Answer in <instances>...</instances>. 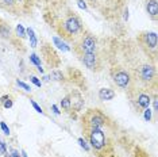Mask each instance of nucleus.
Here are the masks:
<instances>
[{"mask_svg":"<svg viewBox=\"0 0 158 157\" xmlns=\"http://www.w3.org/2000/svg\"><path fill=\"white\" fill-rule=\"evenodd\" d=\"M56 30L61 38H64L68 42H74L81 37V34L85 31L84 24H82L81 19L74 11H66L62 16L57 20L56 23Z\"/></svg>","mask_w":158,"mask_h":157,"instance_id":"nucleus-1","label":"nucleus"},{"mask_svg":"<svg viewBox=\"0 0 158 157\" xmlns=\"http://www.w3.org/2000/svg\"><path fill=\"white\" fill-rule=\"evenodd\" d=\"M132 74V84L149 91L150 94H157V72L156 66L150 62L139 64L131 72Z\"/></svg>","mask_w":158,"mask_h":157,"instance_id":"nucleus-2","label":"nucleus"},{"mask_svg":"<svg viewBox=\"0 0 158 157\" xmlns=\"http://www.w3.org/2000/svg\"><path fill=\"white\" fill-rule=\"evenodd\" d=\"M108 20H116L126 10V0H84Z\"/></svg>","mask_w":158,"mask_h":157,"instance_id":"nucleus-3","label":"nucleus"},{"mask_svg":"<svg viewBox=\"0 0 158 157\" xmlns=\"http://www.w3.org/2000/svg\"><path fill=\"white\" fill-rule=\"evenodd\" d=\"M126 92H127V96H128V99H130L131 104L135 107V110L138 112H142L145 108L150 107L152 94H150L149 91H145V90H142V88L132 84Z\"/></svg>","mask_w":158,"mask_h":157,"instance_id":"nucleus-4","label":"nucleus"},{"mask_svg":"<svg viewBox=\"0 0 158 157\" xmlns=\"http://www.w3.org/2000/svg\"><path fill=\"white\" fill-rule=\"evenodd\" d=\"M111 121L108 117L99 108H89L81 117V127L84 129H92V127H103L110 125Z\"/></svg>","mask_w":158,"mask_h":157,"instance_id":"nucleus-5","label":"nucleus"},{"mask_svg":"<svg viewBox=\"0 0 158 157\" xmlns=\"http://www.w3.org/2000/svg\"><path fill=\"white\" fill-rule=\"evenodd\" d=\"M73 52L76 53L77 57L85 53H96L98 52V39L93 34L84 31L81 37L73 44Z\"/></svg>","mask_w":158,"mask_h":157,"instance_id":"nucleus-6","label":"nucleus"},{"mask_svg":"<svg viewBox=\"0 0 158 157\" xmlns=\"http://www.w3.org/2000/svg\"><path fill=\"white\" fill-rule=\"evenodd\" d=\"M111 77L114 84L120 90L127 91L132 85V74L131 70L126 69L123 66H114L111 69Z\"/></svg>","mask_w":158,"mask_h":157,"instance_id":"nucleus-7","label":"nucleus"},{"mask_svg":"<svg viewBox=\"0 0 158 157\" xmlns=\"http://www.w3.org/2000/svg\"><path fill=\"white\" fill-rule=\"evenodd\" d=\"M136 41L141 45V48L146 52V54L149 57H153V60H156L157 56V34L154 31H142L138 34Z\"/></svg>","mask_w":158,"mask_h":157,"instance_id":"nucleus-8","label":"nucleus"},{"mask_svg":"<svg viewBox=\"0 0 158 157\" xmlns=\"http://www.w3.org/2000/svg\"><path fill=\"white\" fill-rule=\"evenodd\" d=\"M41 53H42V57H44L45 62L48 64V66L58 68L61 65V58L58 57V54H57V52L54 50V48H53L49 42H45V44L41 46Z\"/></svg>","mask_w":158,"mask_h":157,"instance_id":"nucleus-9","label":"nucleus"},{"mask_svg":"<svg viewBox=\"0 0 158 157\" xmlns=\"http://www.w3.org/2000/svg\"><path fill=\"white\" fill-rule=\"evenodd\" d=\"M78 60H80V61L84 64L89 70H95V72H98V70L102 69V61H100V57L98 54V52L81 54V56H78Z\"/></svg>","mask_w":158,"mask_h":157,"instance_id":"nucleus-10","label":"nucleus"},{"mask_svg":"<svg viewBox=\"0 0 158 157\" xmlns=\"http://www.w3.org/2000/svg\"><path fill=\"white\" fill-rule=\"evenodd\" d=\"M69 96H70V111L80 112L82 107H84V98H82L81 94L77 90L72 91Z\"/></svg>","mask_w":158,"mask_h":157,"instance_id":"nucleus-11","label":"nucleus"},{"mask_svg":"<svg viewBox=\"0 0 158 157\" xmlns=\"http://www.w3.org/2000/svg\"><path fill=\"white\" fill-rule=\"evenodd\" d=\"M0 8L12 14V15L20 14V4L18 0H0Z\"/></svg>","mask_w":158,"mask_h":157,"instance_id":"nucleus-12","label":"nucleus"},{"mask_svg":"<svg viewBox=\"0 0 158 157\" xmlns=\"http://www.w3.org/2000/svg\"><path fill=\"white\" fill-rule=\"evenodd\" d=\"M0 35H2V38H4V39L14 41V33H12L11 27H10V24L7 23L6 20H3L2 18H0Z\"/></svg>","mask_w":158,"mask_h":157,"instance_id":"nucleus-13","label":"nucleus"},{"mask_svg":"<svg viewBox=\"0 0 158 157\" xmlns=\"http://www.w3.org/2000/svg\"><path fill=\"white\" fill-rule=\"evenodd\" d=\"M146 11L149 14L150 19L157 20L158 18V3L157 0H146Z\"/></svg>","mask_w":158,"mask_h":157,"instance_id":"nucleus-14","label":"nucleus"},{"mask_svg":"<svg viewBox=\"0 0 158 157\" xmlns=\"http://www.w3.org/2000/svg\"><path fill=\"white\" fill-rule=\"evenodd\" d=\"M116 96L114 90H111V88H102V90H99V99L103 102H107V100H112V99Z\"/></svg>","mask_w":158,"mask_h":157,"instance_id":"nucleus-15","label":"nucleus"},{"mask_svg":"<svg viewBox=\"0 0 158 157\" xmlns=\"http://www.w3.org/2000/svg\"><path fill=\"white\" fill-rule=\"evenodd\" d=\"M0 102H2V104H3V107H4V108H11L12 104H14L12 96H10V95H4V96H2Z\"/></svg>","mask_w":158,"mask_h":157,"instance_id":"nucleus-16","label":"nucleus"},{"mask_svg":"<svg viewBox=\"0 0 158 157\" xmlns=\"http://www.w3.org/2000/svg\"><path fill=\"white\" fill-rule=\"evenodd\" d=\"M50 78H53V80H56V81H64L65 80V76H64V73L61 72V70L54 69L50 72Z\"/></svg>","mask_w":158,"mask_h":157,"instance_id":"nucleus-17","label":"nucleus"},{"mask_svg":"<svg viewBox=\"0 0 158 157\" xmlns=\"http://www.w3.org/2000/svg\"><path fill=\"white\" fill-rule=\"evenodd\" d=\"M61 108L66 112H70V96L69 95L62 98V100H61Z\"/></svg>","mask_w":158,"mask_h":157,"instance_id":"nucleus-18","label":"nucleus"},{"mask_svg":"<svg viewBox=\"0 0 158 157\" xmlns=\"http://www.w3.org/2000/svg\"><path fill=\"white\" fill-rule=\"evenodd\" d=\"M30 61L34 64V65H37V69L39 70L41 73H44V69H42V66H41V58L35 54V53H33V54L30 56Z\"/></svg>","mask_w":158,"mask_h":157,"instance_id":"nucleus-19","label":"nucleus"},{"mask_svg":"<svg viewBox=\"0 0 158 157\" xmlns=\"http://www.w3.org/2000/svg\"><path fill=\"white\" fill-rule=\"evenodd\" d=\"M53 42H54V44H56L57 46H58L60 49H62L64 52H68V50H69V48H68V46H66L65 44H64V42H61V41H60V38L54 37V38H53Z\"/></svg>","mask_w":158,"mask_h":157,"instance_id":"nucleus-20","label":"nucleus"},{"mask_svg":"<svg viewBox=\"0 0 158 157\" xmlns=\"http://www.w3.org/2000/svg\"><path fill=\"white\" fill-rule=\"evenodd\" d=\"M27 33L30 34L31 46H33V48H35V46H37V38H35V35H34V31H33V28H27Z\"/></svg>","mask_w":158,"mask_h":157,"instance_id":"nucleus-21","label":"nucleus"},{"mask_svg":"<svg viewBox=\"0 0 158 157\" xmlns=\"http://www.w3.org/2000/svg\"><path fill=\"white\" fill-rule=\"evenodd\" d=\"M16 34H18V38L23 39L26 37V33H24V28L22 27V24H18L16 26Z\"/></svg>","mask_w":158,"mask_h":157,"instance_id":"nucleus-22","label":"nucleus"},{"mask_svg":"<svg viewBox=\"0 0 158 157\" xmlns=\"http://www.w3.org/2000/svg\"><path fill=\"white\" fill-rule=\"evenodd\" d=\"M16 84H18V85H19V87H20V88H23V90H24V91H27V92H28V91H31L30 85H27L26 83H23V81H20V80H16Z\"/></svg>","mask_w":158,"mask_h":157,"instance_id":"nucleus-23","label":"nucleus"},{"mask_svg":"<svg viewBox=\"0 0 158 157\" xmlns=\"http://www.w3.org/2000/svg\"><path fill=\"white\" fill-rule=\"evenodd\" d=\"M78 142H80V145H81L82 148L85 149V151H87V152H89V149H91V148H89V145L87 144V141H85L84 138H78Z\"/></svg>","mask_w":158,"mask_h":157,"instance_id":"nucleus-24","label":"nucleus"},{"mask_svg":"<svg viewBox=\"0 0 158 157\" xmlns=\"http://www.w3.org/2000/svg\"><path fill=\"white\" fill-rule=\"evenodd\" d=\"M143 111H145V119H146V121H150V119H152V110H150V107L145 108Z\"/></svg>","mask_w":158,"mask_h":157,"instance_id":"nucleus-25","label":"nucleus"},{"mask_svg":"<svg viewBox=\"0 0 158 157\" xmlns=\"http://www.w3.org/2000/svg\"><path fill=\"white\" fill-rule=\"evenodd\" d=\"M0 127H2V130L4 131V134H6V135H10V129H8V126H7L4 122L0 123Z\"/></svg>","mask_w":158,"mask_h":157,"instance_id":"nucleus-26","label":"nucleus"},{"mask_svg":"<svg viewBox=\"0 0 158 157\" xmlns=\"http://www.w3.org/2000/svg\"><path fill=\"white\" fill-rule=\"evenodd\" d=\"M31 104H33V107H34L35 110H37V112H39V114H44V110H42L41 107H39V106H38V104H37V103H35L34 100H31Z\"/></svg>","mask_w":158,"mask_h":157,"instance_id":"nucleus-27","label":"nucleus"},{"mask_svg":"<svg viewBox=\"0 0 158 157\" xmlns=\"http://www.w3.org/2000/svg\"><path fill=\"white\" fill-rule=\"evenodd\" d=\"M30 78H31V81H33V83H34L35 85H37V87H41V84H42V83H41V81H39V80H38V78L35 77V76H31Z\"/></svg>","mask_w":158,"mask_h":157,"instance_id":"nucleus-28","label":"nucleus"},{"mask_svg":"<svg viewBox=\"0 0 158 157\" xmlns=\"http://www.w3.org/2000/svg\"><path fill=\"white\" fill-rule=\"evenodd\" d=\"M11 155H12V157H20L19 152H18V151H15V149H12V151H11Z\"/></svg>","mask_w":158,"mask_h":157,"instance_id":"nucleus-29","label":"nucleus"},{"mask_svg":"<svg viewBox=\"0 0 158 157\" xmlns=\"http://www.w3.org/2000/svg\"><path fill=\"white\" fill-rule=\"evenodd\" d=\"M78 4H80L81 8H87V4H85L84 0H78Z\"/></svg>","mask_w":158,"mask_h":157,"instance_id":"nucleus-30","label":"nucleus"},{"mask_svg":"<svg viewBox=\"0 0 158 157\" xmlns=\"http://www.w3.org/2000/svg\"><path fill=\"white\" fill-rule=\"evenodd\" d=\"M52 108H53V111H54L56 114H60V111H58V108H57V106H52Z\"/></svg>","mask_w":158,"mask_h":157,"instance_id":"nucleus-31","label":"nucleus"},{"mask_svg":"<svg viewBox=\"0 0 158 157\" xmlns=\"http://www.w3.org/2000/svg\"><path fill=\"white\" fill-rule=\"evenodd\" d=\"M22 155H23V157H28V156L26 155V152H24V151H22Z\"/></svg>","mask_w":158,"mask_h":157,"instance_id":"nucleus-32","label":"nucleus"},{"mask_svg":"<svg viewBox=\"0 0 158 157\" xmlns=\"http://www.w3.org/2000/svg\"><path fill=\"white\" fill-rule=\"evenodd\" d=\"M108 157H116V156H115V155H114V153H112V155H110Z\"/></svg>","mask_w":158,"mask_h":157,"instance_id":"nucleus-33","label":"nucleus"},{"mask_svg":"<svg viewBox=\"0 0 158 157\" xmlns=\"http://www.w3.org/2000/svg\"><path fill=\"white\" fill-rule=\"evenodd\" d=\"M6 157H11V156H10V155H7V153H6Z\"/></svg>","mask_w":158,"mask_h":157,"instance_id":"nucleus-34","label":"nucleus"}]
</instances>
